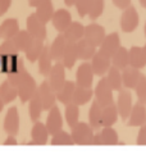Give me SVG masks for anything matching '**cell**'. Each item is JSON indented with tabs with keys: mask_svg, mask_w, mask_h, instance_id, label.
Here are the masks:
<instances>
[{
	"mask_svg": "<svg viewBox=\"0 0 146 155\" xmlns=\"http://www.w3.org/2000/svg\"><path fill=\"white\" fill-rule=\"evenodd\" d=\"M71 135L75 145H92L95 131L86 122H80L73 128H71Z\"/></svg>",
	"mask_w": 146,
	"mask_h": 155,
	"instance_id": "6da1fadb",
	"label": "cell"
},
{
	"mask_svg": "<svg viewBox=\"0 0 146 155\" xmlns=\"http://www.w3.org/2000/svg\"><path fill=\"white\" fill-rule=\"evenodd\" d=\"M113 88H111L110 84L108 82L106 76L101 77L99 80L96 87L94 88V96L101 107H108L110 104H114V97H113Z\"/></svg>",
	"mask_w": 146,
	"mask_h": 155,
	"instance_id": "7a4b0ae2",
	"label": "cell"
},
{
	"mask_svg": "<svg viewBox=\"0 0 146 155\" xmlns=\"http://www.w3.org/2000/svg\"><path fill=\"white\" fill-rule=\"evenodd\" d=\"M37 96L44 107L45 112H49L50 109L55 107V101H57V92H55L51 86L49 85V81H42L41 85L37 88Z\"/></svg>",
	"mask_w": 146,
	"mask_h": 155,
	"instance_id": "3957f363",
	"label": "cell"
},
{
	"mask_svg": "<svg viewBox=\"0 0 146 155\" xmlns=\"http://www.w3.org/2000/svg\"><path fill=\"white\" fill-rule=\"evenodd\" d=\"M117 108H118V113L119 117L123 120H128L130 114L132 112L133 104H132V94L130 90L127 88H122L118 92V99H117Z\"/></svg>",
	"mask_w": 146,
	"mask_h": 155,
	"instance_id": "277c9868",
	"label": "cell"
},
{
	"mask_svg": "<svg viewBox=\"0 0 146 155\" xmlns=\"http://www.w3.org/2000/svg\"><path fill=\"white\" fill-rule=\"evenodd\" d=\"M138 22H140V17H138L137 10H136V8H134L133 5H131L130 8L123 10V13L121 15V21H119L121 30L123 32H126V34L133 32L134 30L137 28Z\"/></svg>",
	"mask_w": 146,
	"mask_h": 155,
	"instance_id": "5b68a950",
	"label": "cell"
},
{
	"mask_svg": "<svg viewBox=\"0 0 146 155\" xmlns=\"http://www.w3.org/2000/svg\"><path fill=\"white\" fill-rule=\"evenodd\" d=\"M26 30L30 32V34L33 36V38H37V40H45L48 35L46 31V23L40 19L36 15V13H32L28 15L26 22Z\"/></svg>",
	"mask_w": 146,
	"mask_h": 155,
	"instance_id": "8992f818",
	"label": "cell"
},
{
	"mask_svg": "<svg viewBox=\"0 0 146 155\" xmlns=\"http://www.w3.org/2000/svg\"><path fill=\"white\" fill-rule=\"evenodd\" d=\"M119 142L118 140V132L113 127H103L100 131H96L94 135L92 145L101 146V145H117Z\"/></svg>",
	"mask_w": 146,
	"mask_h": 155,
	"instance_id": "52a82bcc",
	"label": "cell"
},
{
	"mask_svg": "<svg viewBox=\"0 0 146 155\" xmlns=\"http://www.w3.org/2000/svg\"><path fill=\"white\" fill-rule=\"evenodd\" d=\"M37 84L35 78L28 73L25 80L21 82V85L18 86V97L21 99L22 103H30V100L36 95L37 92Z\"/></svg>",
	"mask_w": 146,
	"mask_h": 155,
	"instance_id": "ba28073f",
	"label": "cell"
},
{
	"mask_svg": "<svg viewBox=\"0 0 146 155\" xmlns=\"http://www.w3.org/2000/svg\"><path fill=\"white\" fill-rule=\"evenodd\" d=\"M48 77H49V80H48L49 85L51 86V88L55 92H58L67 81L65 80V67L63 65V63L55 62Z\"/></svg>",
	"mask_w": 146,
	"mask_h": 155,
	"instance_id": "9c48e42d",
	"label": "cell"
},
{
	"mask_svg": "<svg viewBox=\"0 0 146 155\" xmlns=\"http://www.w3.org/2000/svg\"><path fill=\"white\" fill-rule=\"evenodd\" d=\"M94 69L91 63L88 62H83L82 64H80V67L77 68L76 72V85L80 87H91L92 82H94Z\"/></svg>",
	"mask_w": 146,
	"mask_h": 155,
	"instance_id": "30bf717a",
	"label": "cell"
},
{
	"mask_svg": "<svg viewBox=\"0 0 146 155\" xmlns=\"http://www.w3.org/2000/svg\"><path fill=\"white\" fill-rule=\"evenodd\" d=\"M4 131L9 136H15L19 132V113L15 107L8 109L7 114L4 117Z\"/></svg>",
	"mask_w": 146,
	"mask_h": 155,
	"instance_id": "8fae6325",
	"label": "cell"
},
{
	"mask_svg": "<svg viewBox=\"0 0 146 155\" xmlns=\"http://www.w3.org/2000/svg\"><path fill=\"white\" fill-rule=\"evenodd\" d=\"M72 14L68 9L60 8L58 10H55V13L53 15L51 23L54 26V28L57 30L59 34H64V31L68 28L72 23Z\"/></svg>",
	"mask_w": 146,
	"mask_h": 155,
	"instance_id": "7c38bea8",
	"label": "cell"
},
{
	"mask_svg": "<svg viewBox=\"0 0 146 155\" xmlns=\"http://www.w3.org/2000/svg\"><path fill=\"white\" fill-rule=\"evenodd\" d=\"M91 65H92L95 76H99L100 78H101V77L106 76V73H108L109 69L111 68V59L99 50L95 54V57L92 58Z\"/></svg>",
	"mask_w": 146,
	"mask_h": 155,
	"instance_id": "4fadbf2b",
	"label": "cell"
},
{
	"mask_svg": "<svg viewBox=\"0 0 146 155\" xmlns=\"http://www.w3.org/2000/svg\"><path fill=\"white\" fill-rule=\"evenodd\" d=\"M105 28L103 26H100L98 23H90L85 26V38L88 40L91 44H94L95 46H99L103 44L104 38H105Z\"/></svg>",
	"mask_w": 146,
	"mask_h": 155,
	"instance_id": "5bb4252c",
	"label": "cell"
},
{
	"mask_svg": "<svg viewBox=\"0 0 146 155\" xmlns=\"http://www.w3.org/2000/svg\"><path fill=\"white\" fill-rule=\"evenodd\" d=\"M49 135L50 134L46 128V124L38 120L36 123H33V127L31 130V141L26 143L27 145H46Z\"/></svg>",
	"mask_w": 146,
	"mask_h": 155,
	"instance_id": "9a60e30c",
	"label": "cell"
},
{
	"mask_svg": "<svg viewBox=\"0 0 146 155\" xmlns=\"http://www.w3.org/2000/svg\"><path fill=\"white\" fill-rule=\"evenodd\" d=\"M119 48H121L119 35H118L117 32H113V34H109V35L105 36L104 41H103L101 45H100L99 50L111 59L114 57V54L119 50Z\"/></svg>",
	"mask_w": 146,
	"mask_h": 155,
	"instance_id": "2e32d148",
	"label": "cell"
},
{
	"mask_svg": "<svg viewBox=\"0 0 146 155\" xmlns=\"http://www.w3.org/2000/svg\"><path fill=\"white\" fill-rule=\"evenodd\" d=\"M45 124H46V128L51 136L55 135L57 132L61 131V128H63V117H61V113L57 105H55L53 109L49 110Z\"/></svg>",
	"mask_w": 146,
	"mask_h": 155,
	"instance_id": "e0dca14e",
	"label": "cell"
},
{
	"mask_svg": "<svg viewBox=\"0 0 146 155\" xmlns=\"http://www.w3.org/2000/svg\"><path fill=\"white\" fill-rule=\"evenodd\" d=\"M146 124V107L140 103H136L132 108L130 118L127 120L128 127H142Z\"/></svg>",
	"mask_w": 146,
	"mask_h": 155,
	"instance_id": "ac0fdd59",
	"label": "cell"
},
{
	"mask_svg": "<svg viewBox=\"0 0 146 155\" xmlns=\"http://www.w3.org/2000/svg\"><path fill=\"white\" fill-rule=\"evenodd\" d=\"M88 124L94 131H100L103 128V107L96 100H94L88 110Z\"/></svg>",
	"mask_w": 146,
	"mask_h": 155,
	"instance_id": "d6986e66",
	"label": "cell"
},
{
	"mask_svg": "<svg viewBox=\"0 0 146 155\" xmlns=\"http://www.w3.org/2000/svg\"><path fill=\"white\" fill-rule=\"evenodd\" d=\"M19 31V23L15 18H8L0 25V37L3 40H13Z\"/></svg>",
	"mask_w": 146,
	"mask_h": 155,
	"instance_id": "ffe728a7",
	"label": "cell"
},
{
	"mask_svg": "<svg viewBox=\"0 0 146 155\" xmlns=\"http://www.w3.org/2000/svg\"><path fill=\"white\" fill-rule=\"evenodd\" d=\"M76 45H77V51H78V59L83 60V62L92 60L95 54L98 53L96 46L90 42L88 40H86L85 37H83L82 40H80L78 42H76Z\"/></svg>",
	"mask_w": 146,
	"mask_h": 155,
	"instance_id": "44dd1931",
	"label": "cell"
},
{
	"mask_svg": "<svg viewBox=\"0 0 146 155\" xmlns=\"http://www.w3.org/2000/svg\"><path fill=\"white\" fill-rule=\"evenodd\" d=\"M67 45H68V41L65 40L63 34H59L53 40L51 45H50V53H51V57L54 59V62H61L64 51L67 49Z\"/></svg>",
	"mask_w": 146,
	"mask_h": 155,
	"instance_id": "7402d4cb",
	"label": "cell"
},
{
	"mask_svg": "<svg viewBox=\"0 0 146 155\" xmlns=\"http://www.w3.org/2000/svg\"><path fill=\"white\" fill-rule=\"evenodd\" d=\"M141 72L140 69H136L133 67H127L126 69L122 71V78H123V87L127 88V90H134L137 82L141 77Z\"/></svg>",
	"mask_w": 146,
	"mask_h": 155,
	"instance_id": "603a6c76",
	"label": "cell"
},
{
	"mask_svg": "<svg viewBox=\"0 0 146 155\" xmlns=\"http://www.w3.org/2000/svg\"><path fill=\"white\" fill-rule=\"evenodd\" d=\"M64 37L68 42H78L80 40H82L85 37V26L80 22H72L71 26L64 31Z\"/></svg>",
	"mask_w": 146,
	"mask_h": 155,
	"instance_id": "cb8c5ba5",
	"label": "cell"
},
{
	"mask_svg": "<svg viewBox=\"0 0 146 155\" xmlns=\"http://www.w3.org/2000/svg\"><path fill=\"white\" fill-rule=\"evenodd\" d=\"M53 65H54V59L51 57V53H50V46L45 45L40 58H38V72H40V74L48 77Z\"/></svg>",
	"mask_w": 146,
	"mask_h": 155,
	"instance_id": "d4e9b609",
	"label": "cell"
},
{
	"mask_svg": "<svg viewBox=\"0 0 146 155\" xmlns=\"http://www.w3.org/2000/svg\"><path fill=\"white\" fill-rule=\"evenodd\" d=\"M76 82L73 81H65V84L63 85V87L57 92V100H59V103L61 104H69L73 101V96H75V91H76Z\"/></svg>",
	"mask_w": 146,
	"mask_h": 155,
	"instance_id": "484cf974",
	"label": "cell"
},
{
	"mask_svg": "<svg viewBox=\"0 0 146 155\" xmlns=\"http://www.w3.org/2000/svg\"><path fill=\"white\" fill-rule=\"evenodd\" d=\"M17 96H18V87H15L8 80H4L0 85V97H2L4 104L12 103Z\"/></svg>",
	"mask_w": 146,
	"mask_h": 155,
	"instance_id": "4316f807",
	"label": "cell"
},
{
	"mask_svg": "<svg viewBox=\"0 0 146 155\" xmlns=\"http://www.w3.org/2000/svg\"><path fill=\"white\" fill-rule=\"evenodd\" d=\"M111 65L119 71L126 69L127 67H130V50L126 49L124 46H121L114 57L111 58Z\"/></svg>",
	"mask_w": 146,
	"mask_h": 155,
	"instance_id": "83f0119b",
	"label": "cell"
},
{
	"mask_svg": "<svg viewBox=\"0 0 146 155\" xmlns=\"http://www.w3.org/2000/svg\"><path fill=\"white\" fill-rule=\"evenodd\" d=\"M130 65L136 69H142L146 65V57L141 46H132L130 49Z\"/></svg>",
	"mask_w": 146,
	"mask_h": 155,
	"instance_id": "f1b7e54d",
	"label": "cell"
},
{
	"mask_svg": "<svg viewBox=\"0 0 146 155\" xmlns=\"http://www.w3.org/2000/svg\"><path fill=\"white\" fill-rule=\"evenodd\" d=\"M36 15L40 18L44 23H48L53 19V15L55 13L54 5L51 0H44V2L36 8Z\"/></svg>",
	"mask_w": 146,
	"mask_h": 155,
	"instance_id": "f546056e",
	"label": "cell"
},
{
	"mask_svg": "<svg viewBox=\"0 0 146 155\" xmlns=\"http://www.w3.org/2000/svg\"><path fill=\"white\" fill-rule=\"evenodd\" d=\"M77 60H78L77 45L75 42H68L67 49L64 51V55H63V59H61V63H63L65 69H72L73 67H75Z\"/></svg>",
	"mask_w": 146,
	"mask_h": 155,
	"instance_id": "4dcf8cb0",
	"label": "cell"
},
{
	"mask_svg": "<svg viewBox=\"0 0 146 155\" xmlns=\"http://www.w3.org/2000/svg\"><path fill=\"white\" fill-rule=\"evenodd\" d=\"M94 97V90L91 87H76L75 91V96H73V101L76 105L81 107V105H85L87 103H90V100Z\"/></svg>",
	"mask_w": 146,
	"mask_h": 155,
	"instance_id": "1f68e13d",
	"label": "cell"
},
{
	"mask_svg": "<svg viewBox=\"0 0 146 155\" xmlns=\"http://www.w3.org/2000/svg\"><path fill=\"white\" fill-rule=\"evenodd\" d=\"M33 40H35V38H33V36L27 30H21L18 34L15 35V37L13 38L17 49H18L19 51H23V53L30 48V45L33 42Z\"/></svg>",
	"mask_w": 146,
	"mask_h": 155,
	"instance_id": "d6a6232c",
	"label": "cell"
},
{
	"mask_svg": "<svg viewBox=\"0 0 146 155\" xmlns=\"http://www.w3.org/2000/svg\"><path fill=\"white\" fill-rule=\"evenodd\" d=\"M64 117L65 122L68 123L71 128H73L77 123H80V107L76 105L75 103H69L65 105L64 110Z\"/></svg>",
	"mask_w": 146,
	"mask_h": 155,
	"instance_id": "836d02e7",
	"label": "cell"
},
{
	"mask_svg": "<svg viewBox=\"0 0 146 155\" xmlns=\"http://www.w3.org/2000/svg\"><path fill=\"white\" fill-rule=\"evenodd\" d=\"M119 113H118L117 104H110L103 108V127H111L118 120Z\"/></svg>",
	"mask_w": 146,
	"mask_h": 155,
	"instance_id": "e575fe53",
	"label": "cell"
},
{
	"mask_svg": "<svg viewBox=\"0 0 146 155\" xmlns=\"http://www.w3.org/2000/svg\"><path fill=\"white\" fill-rule=\"evenodd\" d=\"M19 63L18 55H10V57H0V71L3 73L10 74L17 71Z\"/></svg>",
	"mask_w": 146,
	"mask_h": 155,
	"instance_id": "d590c367",
	"label": "cell"
},
{
	"mask_svg": "<svg viewBox=\"0 0 146 155\" xmlns=\"http://www.w3.org/2000/svg\"><path fill=\"white\" fill-rule=\"evenodd\" d=\"M106 78H108V82L110 84L111 88H113L114 91H118L119 92L123 87V78H122V71H119L118 68L113 67L111 65V68L109 69V72L106 73Z\"/></svg>",
	"mask_w": 146,
	"mask_h": 155,
	"instance_id": "8d00e7d4",
	"label": "cell"
},
{
	"mask_svg": "<svg viewBox=\"0 0 146 155\" xmlns=\"http://www.w3.org/2000/svg\"><path fill=\"white\" fill-rule=\"evenodd\" d=\"M44 48H45L44 41L35 38L33 42L30 45V48L25 51L26 59H28L30 62H36V60H38V58H40V55H41V53L44 50Z\"/></svg>",
	"mask_w": 146,
	"mask_h": 155,
	"instance_id": "74e56055",
	"label": "cell"
},
{
	"mask_svg": "<svg viewBox=\"0 0 146 155\" xmlns=\"http://www.w3.org/2000/svg\"><path fill=\"white\" fill-rule=\"evenodd\" d=\"M28 74V72H27L26 67H25V63H23V59L19 58V63H18V68H17L15 72H13V73H10L8 74L7 77V80L9 82H12V84L15 86V87H18L21 85V82L25 80V77Z\"/></svg>",
	"mask_w": 146,
	"mask_h": 155,
	"instance_id": "f35d334b",
	"label": "cell"
},
{
	"mask_svg": "<svg viewBox=\"0 0 146 155\" xmlns=\"http://www.w3.org/2000/svg\"><path fill=\"white\" fill-rule=\"evenodd\" d=\"M50 143L54 145V146H72V145H75L72 135L68 134V132L63 131V130L51 136V141H50Z\"/></svg>",
	"mask_w": 146,
	"mask_h": 155,
	"instance_id": "ab89813d",
	"label": "cell"
},
{
	"mask_svg": "<svg viewBox=\"0 0 146 155\" xmlns=\"http://www.w3.org/2000/svg\"><path fill=\"white\" fill-rule=\"evenodd\" d=\"M42 112H44V107H42V104L37 96V92H36V95L30 100V118L33 123L38 122Z\"/></svg>",
	"mask_w": 146,
	"mask_h": 155,
	"instance_id": "60d3db41",
	"label": "cell"
},
{
	"mask_svg": "<svg viewBox=\"0 0 146 155\" xmlns=\"http://www.w3.org/2000/svg\"><path fill=\"white\" fill-rule=\"evenodd\" d=\"M134 91H136L137 103L146 105V76L145 74H141V77H140L137 85L134 87Z\"/></svg>",
	"mask_w": 146,
	"mask_h": 155,
	"instance_id": "b9f144b4",
	"label": "cell"
},
{
	"mask_svg": "<svg viewBox=\"0 0 146 155\" xmlns=\"http://www.w3.org/2000/svg\"><path fill=\"white\" fill-rule=\"evenodd\" d=\"M19 50L17 49L13 40H3L0 44V57H10V55H18Z\"/></svg>",
	"mask_w": 146,
	"mask_h": 155,
	"instance_id": "7bdbcfd3",
	"label": "cell"
},
{
	"mask_svg": "<svg viewBox=\"0 0 146 155\" xmlns=\"http://www.w3.org/2000/svg\"><path fill=\"white\" fill-rule=\"evenodd\" d=\"M104 7H105L104 0H94L92 7H91V9H90L88 14H87L90 17V19H92V21L98 19L104 12Z\"/></svg>",
	"mask_w": 146,
	"mask_h": 155,
	"instance_id": "ee69618b",
	"label": "cell"
},
{
	"mask_svg": "<svg viewBox=\"0 0 146 155\" xmlns=\"http://www.w3.org/2000/svg\"><path fill=\"white\" fill-rule=\"evenodd\" d=\"M94 4V0H78L77 4L75 5L77 9V13L80 17H85V15L88 14L90 9H91Z\"/></svg>",
	"mask_w": 146,
	"mask_h": 155,
	"instance_id": "f6af8a7d",
	"label": "cell"
},
{
	"mask_svg": "<svg viewBox=\"0 0 146 155\" xmlns=\"http://www.w3.org/2000/svg\"><path fill=\"white\" fill-rule=\"evenodd\" d=\"M136 142H137V145H146V124L140 127Z\"/></svg>",
	"mask_w": 146,
	"mask_h": 155,
	"instance_id": "bcb514c9",
	"label": "cell"
},
{
	"mask_svg": "<svg viewBox=\"0 0 146 155\" xmlns=\"http://www.w3.org/2000/svg\"><path fill=\"white\" fill-rule=\"evenodd\" d=\"M111 2H113V4L117 8H119L122 10L131 7V0H111Z\"/></svg>",
	"mask_w": 146,
	"mask_h": 155,
	"instance_id": "7dc6e473",
	"label": "cell"
},
{
	"mask_svg": "<svg viewBox=\"0 0 146 155\" xmlns=\"http://www.w3.org/2000/svg\"><path fill=\"white\" fill-rule=\"evenodd\" d=\"M10 5H12V0H0V17L8 12Z\"/></svg>",
	"mask_w": 146,
	"mask_h": 155,
	"instance_id": "c3c4849f",
	"label": "cell"
},
{
	"mask_svg": "<svg viewBox=\"0 0 146 155\" xmlns=\"http://www.w3.org/2000/svg\"><path fill=\"white\" fill-rule=\"evenodd\" d=\"M17 143H18V141H17L15 136H9V135H8V137L5 138V141H4V145H8V146H10V145H17Z\"/></svg>",
	"mask_w": 146,
	"mask_h": 155,
	"instance_id": "681fc988",
	"label": "cell"
},
{
	"mask_svg": "<svg viewBox=\"0 0 146 155\" xmlns=\"http://www.w3.org/2000/svg\"><path fill=\"white\" fill-rule=\"evenodd\" d=\"M44 0H28V4L30 7H33V8H37L38 5H40Z\"/></svg>",
	"mask_w": 146,
	"mask_h": 155,
	"instance_id": "f907efd6",
	"label": "cell"
},
{
	"mask_svg": "<svg viewBox=\"0 0 146 155\" xmlns=\"http://www.w3.org/2000/svg\"><path fill=\"white\" fill-rule=\"evenodd\" d=\"M78 0H64V4L67 5V7H73V5L77 4Z\"/></svg>",
	"mask_w": 146,
	"mask_h": 155,
	"instance_id": "816d5d0a",
	"label": "cell"
},
{
	"mask_svg": "<svg viewBox=\"0 0 146 155\" xmlns=\"http://www.w3.org/2000/svg\"><path fill=\"white\" fill-rule=\"evenodd\" d=\"M140 4H141V7H144L146 9V0H138Z\"/></svg>",
	"mask_w": 146,
	"mask_h": 155,
	"instance_id": "f5cc1de1",
	"label": "cell"
},
{
	"mask_svg": "<svg viewBox=\"0 0 146 155\" xmlns=\"http://www.w3.org/2000/svg\"><path fill=\"white\" fill-rule=\"evenodd\" d=\"M4 105H5V104H4V101L2 100V97H0V112H2V110H3V108H4Z\"/></svg>",
	"mask_w": 146,
	"mask_h": 155,
	"instance_id": "db71d44e",
	"label": "cell"
},
{
	"mask_svg": "<svg viewBox=\"0 0 146 155\" xmlns=\"http://www.w3.org/2000/svg\"><path fill=\"white\" fill-rule=\"evenodd\" d=\"M142 49H144V53H145V57H146V44H145V45L142 46Z\"/></svg>",
	"mask_w": 146,
	"mask_h": 155,
	"instance_id": "11a10c76",
	"label": "cell"
},
{
	"mask_svg": "<svg viewBox=\"0 0 146 155\" xmlns=\"http://www.w3.org/2000/svg\"><path fill=\"white\" fill-rule=\"evenodd\" d=\"M144 32H145V37H146V22H145V27H144Z\"/></svg>",
	"mask_w": 146,
	"mask_h": 155,
	"instance_id": "9f6ffc18",
	"label": "cell"
},
{
	"mask_svg": "<svg viewBox=\"0 0 146 155\" xmlns=\"http://www.w3.org/2000/svg\"><path fill=\"white\" fill-rule=\"evenodd\" d=\"M0 38H2V37H0Z\"/></svg>",
	"mask_w": 146,
	"mask_h": 155,
	"instance_id": "6f0895ef",
	"label": "cell"
}]
</instances>
